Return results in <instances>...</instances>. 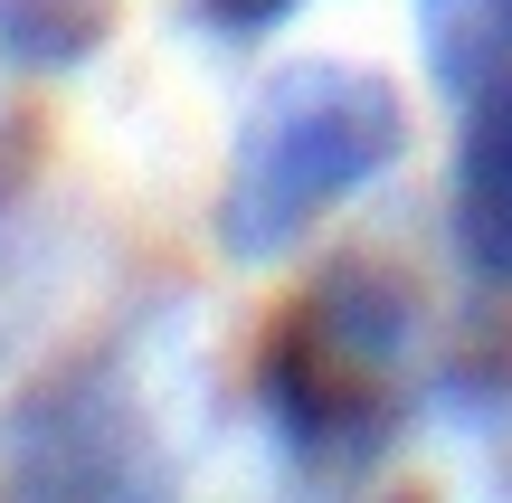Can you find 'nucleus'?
I'll return each mask as SVG.
<instances>
[{
    "label": "nucleus",
    "instance_id": "1",
    "mask_svg": "<svg viewBox=\"0 0 512 503\" xmlns=\"http://www.w3.org/2000/svg\"><path fill=\"white\" fill-rule=\"evenodd\" d=\"M418 380V295L389 266H323L256 342V409L294 475L351 485L408 428Z\"/></svg>",
    "mask_w": 512,
    "mask_h": 503
},
{
    "label": "nucleus",
    "instance_id": "2",
    "mask_svg": "<svg viewBox=\"0 0 512 503\" xmlns=\"http://www.w3.org/2000/svg\"><path fill=\"white\" fill-rule=\"evenodd\" d=\"M408 152V105L380 67L351 57H294L256 86L219 181V247L238 266H275L304 247L342 200H361Z\"/></svg>",
    "mask_w": 512,
    "mask_h": 503
},
{
    "label": "nucleus",
    "instance_id": "3",
    "mask_svg": "<svg viewBox=\"0 0 512 503\" xmlns=\"http://www.w3.org/2000/svg\"><path fill=\"white\" fill-rule=\"evenodd\" d=\"M446 238H456L465 276L512 285V67L475 86L456 133V181H446Z\"/></svg>",
    "mask_w": 512,
    "mask_h": 503
},
{
    "label": "nucleus",
    "instance_id": "4",
    "mask_svg": "<svg viewBox=\"0 0 512 503\" xmlns=\"http://www.w3.org/2000/svg\"><path fill=\"white\" fill-rule=\"evenodd\" d=\"M418 38L437 86L475 95L512 67V0H418Z\"/></svg>",
    "mask_w": 512,
    "mask_h": 503
},
{
    "label": "nucleus",
    "instance_id": "5",
    "mask_svg": "<svg viewBox=\"0 0 512 503\" xmlns=\"http://www.w3.org/2000/svg\"><path fill=\"white\" fill-rule=\"evenodd\" d=\"M209 10V29H228V38H256V29H275L285 10H304V0H200Z\"/></svg>",
    "mask_w": 512,
    "mask_h": 503
}]
</instances>
